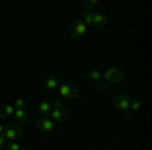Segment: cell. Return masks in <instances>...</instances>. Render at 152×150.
<instances>
[{"instance_id": "1", "label": "cell", "mask_w": 152, "mask_h": 150, "mask_svg": "<svg viewBox=\"0 0 152 150\" xmlns=\"http://www.w3.org/2000/svg\"><path fill=\"white\" fill-rule=\"evenodd\" d=\"M122 81H124V69L118 67V65H112V67H107V69L102 73V83H97V91L102 93L105 87L118 85V83H122Z\"/></svg>"}, {"instance_id": "2", "label": "cell", "mask_w": 152, "mask_h": 150, "mask_svg": "<svg viewBox=\"0 0 152 150\" xmlns=\"http://www.w3.org/2000/svg\"><path fill=\"white\" fill-rule=\"evenodd\" d=\"M47 118L53 120L55 124H63V122L69 120V110L65 108V104H63L61 100H55V102L51 104V112H49Z\"/></svg>"}, {"instance_id": "3", "label": "cell", "mask_w": 152, "mask_h": 150, "mask_svg": "<svg viewBox=\"0 0 152 150\" xmlns=\"http://www.w3.org/2000/svg\"><path fill=\"white\" fill-rule=\"evenodd\" d=\"M59 91V97L61 100H77V95H79V87L77 85H73L69 81H61L57 87Z\"/></svg>"}, {"instance_id": "4", "label": "cell", "mask_w": 152, "mask_h": 150, "mask_svg": "<svg viewBox=\"0 0 152 150\" xmlns=\"http://www.w3.org/2000/svg\"><path fill=\"white\" fill-rule=\"evenodd\" d=\"M87 31H89V26L83 24L81 18H75V20L69 24V39H73V41H81V39H85Z\"/></svg>"}, {"instance_id": "5", "label": "cell", "mask_w": 152, "mask_h": 150, "mask_svg": "<svg viewBox=\"0 0 152 150\" xmlns=\"http://www.w3.org/2000/svg\"><path fill=\"white\" fill-rule=\"evenodd\" d=\"M130 97H132V95H116V97H114V105L126 116L128 122L132 120V116H130Z\"/></svg>"}, {"instance_id": "6", "label": "cell", "mask_w": 152, "mask_h": 150, "mask_svg": "<svg viewBox=\"0 0 152 150\" xmlns=\"http://www.w3.org/2000/svg\"><path fill=\"white\" fill-rule=\"evenodd\" d=\"M2 136L6 138V142H16L18 136H23V128H20V124H6Z\"/></svg>"}, {"instance_id": "7", "label": "cell", "mask_w": 152, "mask_h": 150, "mask_svg": "<svg viewBox=\"0 0 152 150\" xmlns=\"http://www.w3.org/2000/svg\"><path fill=\"white\" fill-rule=\"evenodd\" d=\"M37 128H39L41 132H45V134H49V132H53V130L57 128V124H55L53 120H49L47 116H41V118L37 120Z\"/></svg>"}, {"instance_id": "8", "label": "cell", "mask_w": 152, "mask_h": 150, "mask_svg": "<svg viewBox=\"0 0 152 150\" xmlns=\"http://www.w3.org/2000/svg\"><path fill=\"white\" fill-rule=\"evenodd\" d=\"M14 116V105L12 104H0V120H10Z\"/></svg>"}, {"instance_id": "9", "label": "cell", "mask_w": 152, "mask_h": 150, "mask_svg": "<svg viewBox=\"0 0 152 150\" xmlns=\"http://www.w3.org/2000/svg\"><path fill=\"white\" fill-rule=\"evenodd\" d=\"M144 105V100H142L140 95H134V97H130V116L134 118L136 112H140V108Z\"/></svg>"}, {"instance_id": "10", "label": "cell", "mask_w": 152, "mask_h": 150, "mask_svg": "<svg viewBox=\"0 0 152 150\" xmlns=\"http://www.w3.org/2000/svg\"><path fill=\"white\" fill-rule=\"evenodd\" d=\"M59 83H61V79H59V77H55V75H49L47 79H45V87H47L49 91H57Z\"/></svg>"}, {"instance_id": "11", "label": "cell", "mask_w": 152, "mask_h": 150, "mask_svg": "<svg viewBox=\"0 0 152 150\" xmlns=\"http://www.w3.org/2000/svg\"><path fill=\"white\" fill-rule=\"evenodd\" d=\"M85 79L94 81L95 85H97V83H102V71H97V69H91V71H87V73H85Z\"/></svg>"}, {"instance_id": "12", "label": "cell", "mask_w": 152, "mask_h": 150, "mask_svg": "<svg viewBox=\"0 0 152 150\" xmlns=\"http://www.w3.org/2000/svg\"><path fill=\"white\" fill-rule=\"evenodd\" d=\"M12 118H14L18 124H24V122L28 120V114H26V110L23 108V110H14V116H12Z\"/></svg>"}, {"instance_id": "13", "label": "cell", "mask_w": 152, "mask_h": 150, "mask_svg": "<svg viewBox=\"0 0 152 150\" xmlns=\"http://www.w3.org/2000/svg\"><path fill=\"white\" fill-rule=\"evenodd\" d=\"M94 14H95V12L83 10V14H81V23H83V24H87V26H91V24H94Z\"/></svg>"}, {"instance_id": "14", "label": "cell", "mask_w": 152, "mask_h": 150, "mask_svg": "<svg viewBox=\"0 0 152 150\" xmlns=\"http://www.w3.org/2000/svg\"><path fill=\"white\" fill-rule=\"evenodd\" d=\"M95 8H97V0H85V2H83V10L95 12Z\"/></svg>"}, {"instance_id": "15", "label": "cell", "mask_w": 152, "mask_h": 150, "mask_svg": "<svg viewBox=\"0 0 152 150\" xmlns=\"http://www.w3.org/2000/svg\"><path fill=\"white\" fill-rule=\"evenodd\" d=\"M102 24H105V14L95 12L94 14V26H102Z\"/></svg>"}, {"instance_id": "16", "label": "cell", "mask_w": 152, "mask_h": 150, "mask_svg": "<svg viewBox=\"0 0 152 150\" xmlns=\"http://www.w3.org/2000/svg\"><path fill=\"white\" fill-rule=\"evenodd\" d=\"M39 112L43 116H49V112H51V102H41L39 104Z\"/></svg>"}, {"instance_id": "17", "label": "cell", "mask_w": 152, "mask_h": 150, "mask_svg": "<svg viewBox=\"0 0 152 150\" xmlns=\"http://www.w3.org/2000/svg\"><path fill=\"white\" fill-rule=\"evenodd\" d=\"M12 105H14V110H23L24 108V100L23 97H16V100L12 102Z\"/></svg>"}, {"instance_id": "18", "label": "cell", "mask_w": 152, "mask_h": 150, "mask_svg": "<svg viewBox=\"0 0 152 150\" xmlns=\"http://www.w3.org/2000/svg\"><path fill=\"white\" fill-rule=\"evenodd\" d=\"M4 150H20V144L18 142H6Z\"/></svg>"}, {"instance_id": "19", "label": "cell", "mask_w": 152, "mask_h": 150, "mask_svg": "<svg viewBox=\"0 0 152 150\" xmlns=\"http://www.w3.org/2000/svg\"><path fill=\"white\" fill-rule=\"evenodd\" d=\"M4 146H6V138L0 136V150H4Z\"/></svg>"}, {"instance_id": "20", "label": "cell", "mask_w": 152, "mask_h": 150, "mask_svg": "<svg viewBox=\"0 0 152 150\" xmlns=\"http://www.w3.org/2000/svg\"><path fill=\"white\" fill-rule=\"evenodd\" d=\"M2 134H4V124L0 122V136H2Z\"/></svg>"}, {"instance_id": "21", "label": "cell", "mask_w": 152, "mask_h": 150, "mask_svg": "<svg viewBox=\"0 0 152 150\" xmlns=\"http://www.w3.org/2000/svg\"><path fill=\"white\" fill-rule=\"evenodd\" d=\"M0 6H2V2H0Z\"/></svg>"}]
</instances>
